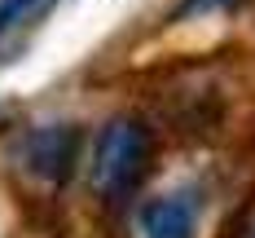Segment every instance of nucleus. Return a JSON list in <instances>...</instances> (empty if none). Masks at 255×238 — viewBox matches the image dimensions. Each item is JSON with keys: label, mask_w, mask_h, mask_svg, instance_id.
Masks as SVG:
<instances>
[{"label": "nucleus", "mask_w": 255, "mask_h": 238, "mask_svg": "<svg viewBox=\"0 0 255 238\" xmlns=\"http://www.w3.org/2000/svg\"><path fill=\"white\" fill-rule=\"evenodd\" d=\"M198 230V208L189 194H158L136 208L132 238H194Z\"/></svg>", "instance_id": "nucleus-3"}, {"label": "nucleus", "mask_w": 255, "mask_h": 238, "mask_svg": "<svg viewBox=\"0 0 255 238\" xmlns=\"http://www.w3.org/2000/svg\"><path fill=\"white\" fill-rule=\"evenodd\" d=\"M154 155V137L136 115H115L102 128L97 146H93V185L106 199H124L128 190L145 177Z\"/></svg>", "instance_id": "nucleus-1"}, {"label": "nucleus", "mask_w": 255, "mask_h": 238, "mask_svg": "<svg viewBox=\"0 0 255 238\" xmlns=\"http://www.w3.org/2000/svg\"><path fill=\"white\" fill-rule=\"evenodd\" d=\"M49 4L53 0H0V40L31 26L40 13H49Z\"/></svg>", "instance_id": "nucleus-4"}, {"label": "nucleus", "mask_w": 255, "mask_h": 238, "mask_svg": "<svg viewBox=\"0 0 255 238\" xmlns=\"http://www.w3.org/2000/svg\"><path fill=\"white\" fill-rule=\"evenodd\" d=\"M242 238H255V225H251V230H247V234H242Z\"/></svg>", "instance_id": "nucleus-6"}, {"label": "nucleus", "mask_w": 255, "mask_h": 238, "mask_svg": "<svg viewBox=\"0 0 255 238\" xmlns=\"http://www.w3.org/2000/svg\"><path fill=\"white\" fill-rule=\"evenodd\" d=\"M79 146H84V137H79L75 124H44V128H31L22 141V163L26 172H35L40 181H66L71 172H75L79 163Z\"/></svg>", "instance_id": "nucleus-2"}, {"label": "nucleus", "mask_w": 255, "mask_h": 238, "mask_svg": "<svg viewBox=\"0 0 255 238\" xmlns=\"http://www.w3.org/2000/svg\"><path fill=\"white\" fill-rule=\"evenodd\" d=\"M233 4H242V0H185L176 13L185 18V13H207V9H233Z\"/></svg>", "instance_id": "nucleus-5"}]
</instances>
